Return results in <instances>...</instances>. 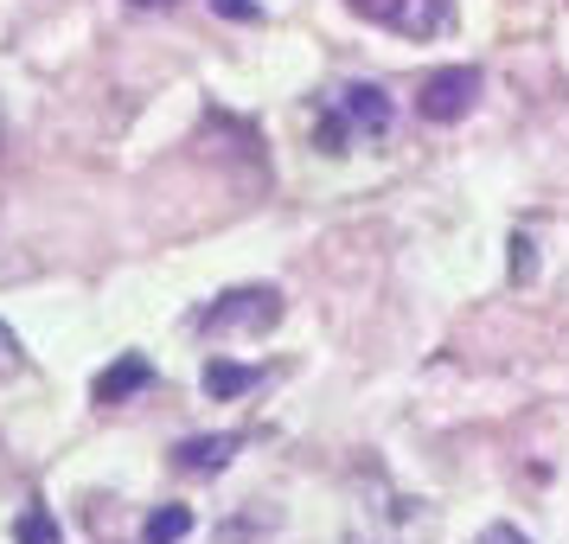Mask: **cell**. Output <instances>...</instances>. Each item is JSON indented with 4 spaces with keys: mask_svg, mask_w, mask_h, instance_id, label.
I'll list each match as a JSON object with an SVG mask.
<instances>
[{
    "mask_svg": "<svg viewBox=\"0 0 569 544\" xmlns=\"http://www.w3.org/2000/svg\"><path fill=\"white\" fill-rule=\"evenodd\" d=\"M385 129H390V97L385 90H378V83H346V90L327 97V116H320L313 141H320L327 155H346L352 141H378Z\"/></svg>",
    "mask_w": 569,
    "mask_h": 544,
    "instance_id": "cell-1",
    "label": "cell"
},
{
    "mask_svg": "<svg viewBox=\"0 0 569 544\" xmlns=\"http://www.w3.org/2000/svg\"><path fill=\"white\" fill-rule=\"evenodd\" d=\"M282 288H231V295H218L206 314H199V334H269L276 320H282Z\"/></svg>",
    "mask_w": 569,
    "mask_h": 544,
    "instance_id": "cell-2",
    "label": "cell"
},
{
    "mask_svg": "<svg viewBox=\"0 0 569 544\" xmlns=\"http://www.w3.org/2000/svg\"><path fill=\"white\" fill-rule=\"evenodd\" d=\"M480 90H487V78H480L473 65H448V71H436V78H422L416 116H422V122H461L467 109L480 103Z\"/></svg>",
    "mask_w": 569,
    "mask_h": 544,
    "instance_id": "cell-3",
    "label": "cell"
},
{
    "mask_svg": "<svg viewBox=\"0 0 569 544\" xmlns=\"http://www.w3.org/2000/svg\"><path fill=\"white\" fill-rule=\"evenodd\" d=\"M352 7L385 32H403V39H436L448 27V0H352Z\"/></svg>",
    "mask_w": 569,
    "mask_h": 544,
    "instance_id": "cell-4",
    "label": "cell"
},
{
    "mask_svg": "<svg viewBox=\"0 0 569 544\" xmlns=\"http://www.w3.org/2000/svg\"><path fill=\"white\" fill-rule=\"evenodd\" d=\"M148 385H154V365H148V353H122L109 372H97L90 397H97V404H129L134 390H148Z\"/></svg>",
    "mask_w": 569,
    "mask_h": 544,
    "instance_id": "cell-5",
    "label": "cell"
},
{
    "mask_svg": "<svg viewBox=\"0 0 569 544\" xmlns=\"http://www.w3.org/2000/svg\"><path fill=\"white\" fill-rule=\"evenodd\" d=\"M237 448H243V436H192V442L173 448V462H180L186 474H224Z\"/></svg>",
    "mask_w": 569,
    "mask_h": 544,
    "instance_id": "cell-6",
    "label": "cell"
},
{
    "mask_svg": "<svg viewBox=\"0 0 569 544\" xmlns=\"http://www.w3.org/2000/svg\"><path fill=\"white\" fill-rule=\"evenodd\" d=\"M262 372L257 365H231V359H211L206 365V390L211 397H243V390H257Z\"/></svg>",
    "mask_w": 569,
    "mask_h": 544,
    "instance_id": "cell-7",
    "label": "cell"
},
{
    "mask_svg": "<svg viewBox=\"0 0 569 544\" xmlns=\"http://www.w3.org/2000/svg\"><path fill=\"white\" fill-rule=\"evenodd\" d=\"M13 544H64V532H58V518L46 506H27L13 518Z\"/></svg>",
    "mask_w": 569,
    "mask_h": 544,
    "instance_id": "cell-8",
    "label": "cell"
},
{
    "mask_svg": "<svg viewBox=\"0 0 569 544\" xmlns=\"http://www.w3.org/2000/svg\"><path fill=\"white\" fill-rule=\"evenodd\" d=\"M192 532V506H160L148 513V544H180Z\"/></svg>",
    "mask_w": 569,
    "mask_h": 544,
    "instance_id": "cell-9",
    "label": "cell"
},
{
    "mask_svg": "<svg viewBox=\"0 0 569 544\" xmlns=\"http://www.w3.org/2000/svg\"><path fill=\"white\" fill-rule=\"evenodd\" d=\"M20 365H27V353H20V334H13V327L0 320V378H13Z\"/></svg>",
    "mask_w": 569,
    "mask_h": 544,
    "instance_id": "cell-10",
    "label": "cell"
},
{
    "mask_svg": "<svg viewBox=\"0 0 569 544\" xmlns=\"http://www.w3.org/2000/svg\"><path fill=\"white\" fill-rule=\"evenodd\" d=\"M211 7H218L224 20H250V27L262 20V7H257V0H211Z\"/></svg>",
    "mask_w": 569,
    "mask_h": 544,
    "instance_id": "cell-11",
    "label": "cell"
},
{
    "mask_svg": "<svg viewBox=\"0 0 569 544\" xmlns=\"http://www.w3.org/2000/svg\"><path fill=\"white\" fill-rule=\"evenodd\" d=\"M473 544H531V538H525L518 525H506V518H499V525H487V532H480Z\"/></svg>",
    "mask_w": 569,
    "mask_h": 544,
    "instance_id": "cell-12",
    "label": "cell"
},
{
    "mask_svg": "<svg viewBox=\"0 0 569 544\" xmlns=\"http://www.w3.org/2000/svg\"><path fill=\"white\" fill-rule=\"evenodd\" d=\"M129 7H173V0H129Z\"/></svg>",
    "mask_w": 569,
    "mask_h": 544,
    "instance_id": "cell-13",
    "label": "cell"
}]
</instances>
